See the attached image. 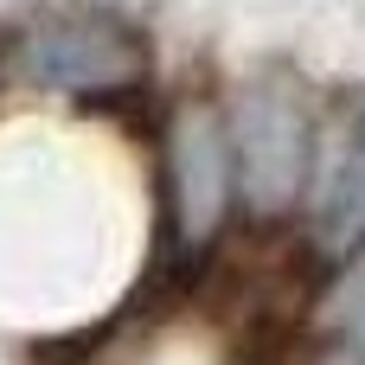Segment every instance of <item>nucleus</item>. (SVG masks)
Segmentation results:
<instances>
[{
  "mask_svg": "<svg viewBox=\"0 0 365 365\" xmlns=\"http://www.w3.org/2000/svg\"><path fill=\"white\" fill-rule=\"evenodd\" d=\"M308 154H314V122H308L302 90L250 83L231 115V173L244 199L257 212H282L308 180Z\"/></svg>",
  "mask_w": 365,
  "mask_h": 365,
  "instance_id": "f257e3e1",
  "label": "nucleus"
},
{
  "mask_svg": "<svg viewBox=\"0 0 365 365\" xmlns=\"http://www.w3.org/2000/svg\"><path fill=\"white\" fill-rule=\"evenodd\" d=\"M26 77L45 90H77V96H109V90H135L148 77V51L103 26V19H58L45 32L26 38Z\"/></svg>",
  "mask_w": 365,
  "mask_h": 365,
  "instance_id": "f03ea898",
  "label": "nucleus"
},
{
  "mask_svg": "<svg viewBox=\"0 0 365 365\" xmlns=\"http://www.w3.org/2000/svg\"><path fill=\"white\" fill-rule=\"evenodd\" d=\"M167 173H173L180 231H186V237H205V231L218 225V212H225V192H231V135H225L218 109L186 103V109L173 115Z\"/></svg>",
  "mask_w": 365,
  "mask_h": 365,
  "instance_id": "7ed1b4c3",
  "label": "nucleus"
},
{
  "mask_svg": "<svg viewBox=\"0 0 365 365\" xmlns=\"http://www.w3.org/2000/svg\"><path fill=\"white\" fill-rule=\"evenodd\" d=\"M314 250L327 263H353L365 250V115L353 122L346 148L334 154V173L314 205Z\"/></svg>",
  "mask_w": 365,
  "mask_h": 365,
  "instance_id": "20e7f679",
  "label": "nucleus"
}]
</instances>
